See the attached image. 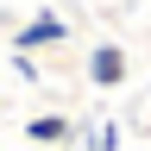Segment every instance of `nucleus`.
Wrapping results in <instances>:
<instances>
[{
	"instance_id": "nucleus-1",
	"label": "nucleus",
	"mask_w": 151,
	"mask_h": 151,
	"mask_svg": "<svg viewBox=\"0 0 151 151\" xmlns=\"http://www.w3.org/2000/svg\"><path fill=\"white\" fill-rule=\"evenodd\" d=\"M63 44H69V19H63V13H50V6L13 25V50H19V57H38V50H63Z\"/></svg>"
},
{
	"instance_id": "nucleus-2",
	"label": "nucleus",
	"mask_w": 151,
	"mask_h": 151,
	"mask_svg": "<svg viewBox=\"0 0 151 151\" xmlns=\"http://www.w3.org/2000/svg\"><path fill=\"white\" fill-rule=\"evenodd\" d=\"M82 69H88V82H94V88H126V76H132V57L113 44V38H101V44L88 50V63H82Z\"/></svg>"
},
{
	"instance_id": "nucleus-3",
	"label": "nucleus",
	"mask_w": 151,
	"mask_h": 151,
	"mask_svg": "<svg viewBox=\"0 0 151 151\" xmlns=\"http://www.w3.org/2000/svg\"><path fill=\"white\" fill-rule=\"evenodd\" d=\"M25 145L32 151H69L76 145V120L69 113H32L25 120Z\"/></svg>"
},
{
	"instance_id": "nucleus-4",
	"label": "nucleus",
	"mask_w": 151,
	"mask_h": 151,
	"mask_svg": "<svg viewBox=\"0 0 151 151\" xmlns=\"http://www.w3.org/2000/svg\"><path fill=\"white\" fill-rule=\"evenodd\" d=\"M6 63H13V76H19V82H38V57H19V50H13Z\"/></svg>"
},
{
	"instance_id": "nucleus-5",
	"label": "nucleus",
	"mask_w": 151,
	"mask_h": 151,
	"mask_svg": "<svg viewBox=\"0 0 151 151\" xmlns=\"http://www.w3.org/2000/svg\"><path fill=\"white\" fill-rule=\"evenodd\" d=\"M139 132H145V139H151V113H145V120H139Z\"/></svg>"
},
{
	"instance_id": "nucleus-6",
	"label": "nucleus",
	"mask_w": 151,
	"mask_h": 151,
	"mask_svg": "<svg viewBox=\"0 0 151 151\" xmlns=\"http://www.w3.org/2000/svg\"><path fill=\"white\" fill-rule=\"evenodd\" d=\"M69 151H88V145H69Z\"/></svg>"
}]
</instances>
